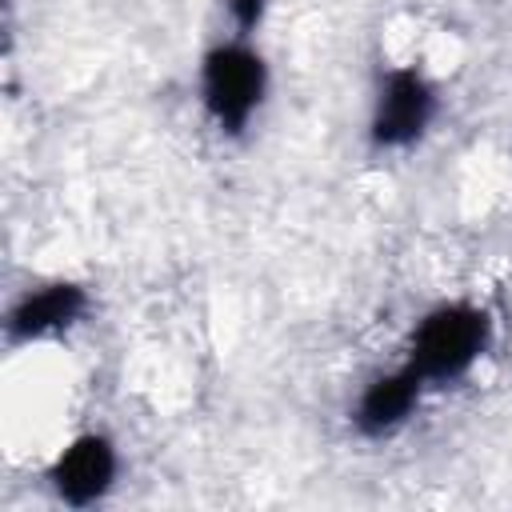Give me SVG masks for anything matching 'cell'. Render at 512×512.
Returning a JSON list of instances; mask_svg holds the SVG:
<instances>
[{
    "mask_svg": "<svg viewBox=\"0 0 512 512\" xmlns=\"http://www.w3.org/2000/svg\"><path fill=\"white\" fill-rule=\"evenodd\" d=\"M488 344V316L476 308H440L432 312L416 332L412 372L420 380H448L460 376L480 348Z\"/></svg>",
    "mask_w": 512,
    "mask_h": 512,
    "instance_id": "1",
    "label": "cell"
},
{
    "mask_svg": "<svg viewBox=\"0 0 512 512\" xmlns=\"http://www.w3.org/2000/svg\"><path fill=\"white\" fill-rule=\"evenodd\" d=\"M260 92H264V64L248 48L228 44L204 60V104L228 132H240L248 124V116L260 104Z\"/></svg>",
    "mask_w": 512,
    "mask_h": 512,
    "instance_id": "2",
    "label": "cell"
},
{
    "mask_svg": "<svg viewBox=\"0 0 512 512\" xmlns=\"http://www.w3.org/2000/svg\"><path fill=\"white\" fill-rule=\"evenodd\" d=\"M432 116V92L416 72H396L380 96V112L372 124L376 144H408L424 132Z\"/></svg>",
    "mask_w": 512,
    "mask_h": 512,
    "instance_id": "3",
    "label": "cell"
},
{
    "mask_svg": "<svg viewBox=\"0 0 512 512\" xmlns=\"http://www.w3.org/2000/svg\"><path fill=\"white\" fill-rule=\"evenodd\" d=\"M112 476H116V456H112V448H108L100 436L76 440V444L60 456V464H56V472H52L56 492H60L68 504H92L96 496L108 492Z\"/></svg>",
    "mask_w": 512,
    "mask_h": 512,
    "instance_id": "4",
    "label": "cell"
},
{
    "mask_svg": "<svg viewBox=\"0 0 512 512\" xmlns=\"http://www.w3.org/2000/svg\"><path fill=\"white\" fill-rule=\"evenodd\" d=\"M80 308H84V292L72 288V284H52L44 292H32L12 312V336L28 340V336L56 332V328L72 324L80 316Z\"/></svg>",
    "mask_w": 512,
    "mask_h": 512,
    "instance_id": "5",
    "label": "cell"
},
{
    "mask_svg": "<svg viewBox=\"0 0 512 512\" xmlns=\"http://www.w3.org/2000/svg\"><path fill=\"white\" fill-rule=\"evenodd\" d=\"M420 376L408 368L400 376H388V380H376L364 400H360V428L364 432H388L392 424H400L408 416V408L416 404V392H420Z\"/></svg>",
    "mask_w": 512,
    "mask_h": 512,
    "instance_id": "6",
    "label": "cell"
},
{
    "mask_svg": "<svg viewBox=\"0 0 512 512\" xmlns=\"http://www.w3.org/2000/svg\"><path fill=\"white\" fill-rule=\"evenodd\" d=\"M260 8H264V0H232V12L240 20V28H252L260 20Z\"/></svg>",
    "mask_w": 512,
    "mask_h": 512,
    "instance_id": "7",
    "label": "cell"
}]
</instances>
